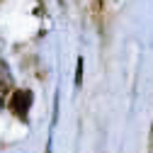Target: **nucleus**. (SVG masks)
I'll return each instance as SVG.
<instances>
[{"instance_id": "nucleus-3", "label": "nucleus", "mask_w": 153, "mask_h": 153, "mask_svg": "<svg viewBox=\"0 0 153 153\" xmlns=\"http://www.w3.org/2000/svg\"><path fill=\"white\" fill-rule=\"evenodd\" d=\"M80 78H83V59L78 61V73H75V83H80Z\"/></svg>"}, {"instance_id": "nucleus-1", "label": "nucleus", "mask_w": 153, "mask_h": 153, "mask_svg": "<svg viewBox=\"0 0 153 153\" xmlns=\"http://www.w3.org/2000/svg\"><path fill=\"white\" fill-rule=\"evenodd\" d=\"M10 112L20 119H27V114L32 109V92L29 90H15L12 97H10Z\"/></svg>"}, {"instance_id": "nucleus-2", "label": "nucleus", "mask_w": 153, "mask_h": 153, "mask_svg": "<svg viewBox=\"0 0 153 153\" xmlns=\"http://www.w3.org/2000/svg\"><path fill=\"white\" fill-rule=\"evenodd\" d=\"M12 90V78H10V71L7 66L0 61V100H5V95Z\"/></svg>"}]
</instances>
